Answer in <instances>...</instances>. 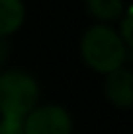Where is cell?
I'll return each instance as SVG.
<instances>
[{
	"label": "cell",
	"instance_id": "6da1fadb",
	"mask_svg": "<svg viewBox=\"0 0 133 134\" xmlns=\"http://www.w3.org/2000/svg\"><path fill=\"white\" fill-rule=\"evenodd\" d=\"M80 57L94 72L110 74L127 60V47L120 31L106 24H96L82 33Z\"/></svg>",
	"mask_w": 133,
	"mask_h": 134
},
{
	"label": "cell",
	"instance_id": "7a4b0ae2",
	"mask_svg": "<svg viewBox=\"0 0 133 134\" xmlns=\"http://www.w3.org/2000/svg\"><path fill=\"white\" fill-rule=\"evenodd\" d=\"M39 86L26 70H6L0 74V115L4 119H20L37 107Z\"/></svg>",
	"mask_w": 133,
	"mask_h": 134
},
{
	"label": "cell",
	"instance_id": "3957f363",
	"mask_svg": "<svg viewBox=\"0 0 133 134\" xmlns=\"http://www.w3.org/2000/svg\"><path fill=\"white\" fill-rule=\"evenodd\" d=\"M26 134H71L72 119L61 105H39L24 119Z\"/></svg>",
	"mask_w": 133,
	"mask_h": 134
},
{
	"label": "cell",
	"instance_id": "277c9868",
	"mask_svg": "<svg viewBox=\"0 0 133 134\" xmlns=\"http://www.w3.org/2000/svg\"><path fill=\"white\" fill-rule=\"evenodd\" d=\"M104 93L114 107L117 109L133 107V70L121 66L117 70L106 74Z\"/></svg>",
	"mask_w": 133,
	"mask_h": 134
},
{
	"label": "cell",
	"instance_id": "5b68a950",
	"mask_svg": "<svg viewBox=\"0 0 133 134\" xmlns=\"http://www.w3.org/2000/svg\"><path fill=\"white\" fill-rule=\"evenodd\" d=\"M26 6L22 0H0V37L16 33L24 24Z\"/></svg>",
	"mask_w": 133,
	"mask_h": 134
},
{
	"label": "cell",
	"instance_id": "8992f818",
	"mask_svg": "<svg viewBox=\"0 0 133 134\" xmlns=\"http://www.w3.org/2000/svg\"><path fill=\"white\" fill-rule=\"evenodd\" d=\"M86 8L90 16L102 24L116 21L123 16V0H86Z\"/></svg>",
	"mask_w": 133,
	"mask_h": 134
},
{
	"label": "cell",
	"instance_id": "52a82bcc",
	"mask_svg": "<svg viewBox=\"0 0 133 134\" xmlns=\"http://www.w3.org/2000/svg\"><path fill=\"white\" fill-rule=\"evenodd\" d=\"M120 35L123 39L127 49L133 51V10L127 14L125 18L121 20V25H120Z\"/></svg>",
	"mask_w": 133,
	"mask_h": 134
},
{
	"label": "cell",
	"instance_id": "ba28073f",
	"mask_svg": "<svg viewBox=\"0 0 133 134\" xmlns=\"http://www.w3.org/2000/svg\"><path fill=\"white\" fill-rule=\"evenodd\" d=\"M0 134H26L24 121L20 119H4L0 121Z\"/></svg>",
	"mask_w": 133,
	"mask_h": 134
},
{
	"label": "cell",
	"instance_id": "9c48e42d",
	"mask_svg": "<svg viewBox=\"0 0 133 134\" xmlns=\"http://www.w3.org/2000/svg\"><path fill=\"white\" fill-rule=\"evenodd\" d=\"M0 121H2V115H0Z\"/></svg>",
	"mask_w": 133,
	"mask_h": 134
},
{
	"label": "cell",
	"instance_id": "30bf717a",
	"mask_svg": "<svg viewBox=\"0 0 133 134\" xmlns=\"http://www.w3.org/2000/svg\"><path fill=\"white\" fill-rule=\"evenodd\" d=\"M0 66H2V62H0Z\"/></svg>",
	"mask_w": 133,
	"mask_h": 134
}]
</instances>
